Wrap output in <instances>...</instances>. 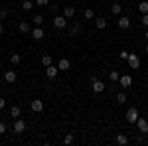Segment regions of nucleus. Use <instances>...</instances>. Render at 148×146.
Wrapping results in <instances>:
<instances>
[{"label": "nucleus", "mask_w": 148, "mask_h": 146, "mask_svg": "<svg viewBox=\"0 0 148 146\" xmlns=\"http://www.w3.org/2000/svg\"><path fill=\"white\" fill-rule=\"evenodd\" d=\"M138 121V109L136 107H130L128 111H126V123L128 124H136Z\"/></svg>", "instance_id": "1"}, {"label": "nucleus", "mask_w": 148, "mask_h": 146, "mask_svg": "<svg viewBox=\"0 0 148 146\" xmlns=\"http://www.w3.org/2000/svg\"><path fill=\"white\" fill-rule=\"evenodd\" d=\"M126 61H128V65H130V69H138V67H140V57H138L136 53H128V57H126Z\"/></svg>", "instance_id": "2"}, {"label": "nucleus", "mask_w": 148, "mask_h": 146, "mask_svg": "<svg viewBox=\"0 0 148 146\" xmlns=\"http://www.w3.org/2000/svg\"><path fill=\"white\" fill-rule=\"evenodd\" d=\"M53 26H56L57 30H65L67 28V18L65 16H56L53 18Z\"/></svg>", "instance_id": "3"}, {"label": "nucleus", "mask_w": 148, "mask_h": 146, "mask_svg": "<svg viewBox=\"0 0 148 146\" xmlns=\"http://www.w3.org/2000/svg\"><path fill=\"white\" fill-rule=\"evenodd\" d=\"M136 126H138V130H140L142 134H148V121L144 119V117H138Z\"/></svg>", "instance_id": "4"}, {"label": "nucleus", "mask_w": 148, "mask_h": 146, "mask_svg": "<svg viewBox=\"0 0 148 146\" xmlns=\"http://www.w3.org/2000/svg\"><path fill=\"white\" fill-rule=\"evenodd\" d=\"M57 73H59V67H57V65H53V63L46 67V75H47V79H56V77H57Z\"/></svg>", "instance_id": "5"}, {"label": "nucleus", "mask_w": 148, "mask_h": 146, "mask_svg": "<svg viewBox=\"0 0 148 146\" xmlns=\"http://www.w3.org/2000/svg\"><path fill=\"white\" fill-rule=\"evenodd\" d=\"M116 26H119L121 30H128V28H130V18H128V16H121V18L116 20Z\"/></svg>", "instance_id": "6"}, {"label": "nucleus", "mask_w": 148, "mask_h": 146, "mask_svg": "<svg viewBox=\"0 0 148 146\" xmlns=\"http://www.w3.org/2000/svg\"><path fill=\"white\" fill-rule=\"evenodd\" d=\"M24 130H26V123H24L22 119H16V123H14V132H16V134H22Z\"/></svg>", "instance_id": "7"}, {"label": "nucleus", "mask_w": 148, "mask_h": 146, "mask_svg": "<svg viewBox=\"0 0 148 146\" xmlns=\"http://www.w3.org/2000/svg\"><path fill=\"white\" fill-rule=\"evenodd\" d=\"M119 83H121V87L128 89V87H132V77H130V75H121Z\"/></svg>", "instance_id": "8"}, {"label": "nucleus", "mask_w": 148, "mask_h": 146, "mask_svg": "<svg viewBox=\"0 0 148 146\" xmlns=\"http://www.w3.org/2000/svg\"><path fill=\"white\" fill-rule=\"evenodd\" d=\"M30 109H32L34 112H42L44 111V103L40 101V99H34V101L30 103Z\"/></svg>", "instance_id": "9"}, {"label": "nucleus", "mask_w": 148, "mask_h": 146, "mask_svg": "<svg viewBox=\"0 0 148 146\" xmlns=\"http://www.w3.org/2000/svg\"><path fill=\"white\" fill-rule=\"evenodd\" d=\"M30 34H32V38H34V40H38V42H40V40L46 36V34H44V30H42L40 26H36V28L32 30V32H30Z\"/></svg>", "instance_id": "10"}, {"label": "nucleus", "mask_w": 148, "mask_h": 146, "mask_svg": "<svg viewBox=\"0 0 148 146\" xmlns=\"http://www.w3.org/2000/svg\"><path fill=\"white\" fill-rule=\"evenodd\" d=\"M4 81H6V83H14V81H16V71L8 69V71L4 73Z\"/></svg>", "instance_id": "11"}, {"label": "nucleus", "mask_w": 148, "mask_h": 146, "mask_svg": "<svg viewBox=\"0 0 148 146\" xmlns=\"http://www.w3.org/2000/svg\"><path fill=\"white\" fill-rule=\"evenodd\" d=\"M57 67H59V71H69V59L61 57V59H59V63H57Z\"/></svg>", "instance_id": "12"}, {"label": "nucleus", "mask_w": 148, "mask_h": 146, "mask_svg": "<svg viewBox=\"0 0 148 146\" xmlns=\"http://www.w3.org/2000/svg\"><path fill=\"white\" fill-rule=\"evenodd\" d=\"M63 16H65L67 20H71V18L75 16V8H73V6H65V8H63Z\"/></svg>", "instance_id": "13"}, {"label": "nucleus", "mask_w": 148, "mask_h": 146, "mask_svg": "<svg viewBox=\"0 0 148 146\" xmlns=\"http://www.w3.org/2000/svg\"><path fill=\"white\" fill-rule=\"evenodd\" d=\"M95 28H97V30H105V28H107V20H105L103 16H99V18L95 20Z\"/></svg>", "instance_id": "14"}, {"label": "nucleus", "mask_w": 148, "mask_h": 146, "mask_svg": "<svg viewBox=\"0 0 148 146\" xmlns=\"http://www.w3.org/2000/svg\"><path fill=\"white\" fill-rule=\"evenodd\" d=\"M91 85H93V91H95V93H103V91H105V83L99 81V79H97L95 83H91Z\"/></svg>", "instance_id": "15"}, {"label": "nucleus", "mask_w": 148, "mask_h": 146, "mask_svg": "<svg viewBox=\"0 0 148 146\" xmlns=\"http://www.w3.org/2000/svg\"><path fill=\"white\" fill-rule=\"evenodd\" d=\"M79 34H81V26H79V24L71 26V30H69V38H77Z\"/></svg>", "instance_id": "16"}, {"label": "nucleus", "mask_w": 148, "mask_h": 146, "mask_svg": "<svg viewBox=\"0 0 148 146\" xmlns=\"http://www.w3.org/2000/svg\"><path fill=\"white\" fill-rule=\"evenodd\" d=\"M18 30H20L22 34H30V32H32V28H30V24H28V22H20V24H18Z\"/></svg>", "instance_id": "17"}, {"label": "nucleus", "mask_w": 148, "mask_h": 146, "mask_svg": "<svg viewBox=\"0 0 148 146\" xmlns=\"http://www.w3.org/2000/svg\"><path fill=\"white\" fill-rule=\"evenodd\" d=\"M114 142H116L119 146H126V144H128V138H126L125 134H116V138H114Z\"/></svg>", "instance_id": "18"}, {"label": "nucleus", "mask_w": 148, "mask_h": 146, "mask_svg": "<svg viewBox=\"0 0 148 146\" xmlns=\"http://www.w3.org/2000/svg\"><path fill=\"white\" fill-rule=\"evenodd\" d=\"M10 117H14V119H20V117H22V109L14 105V107L10 109Z\"/></svg>", "instance_id": "19"}, {"label": "nucleus", "mask_w": 148, "mask_h": 146, "mask_svg": "<svg viewBox=\"0 0 148 146\" xmlns=\"http://www.w3.org/2000/svg\"><path fill=\"white\" fill-rule=\"evenodd\" d=\"M111 12H113L114 16H121V12H123V6H121L119 2H114L113 6H111Z\"/></svg>", "instance_id": "20"}, {"label": "nucleus", "mask_w": 148, "mask_h": 146, "mask_svg": "<svg viewBox=\"0 0 148 146\" xmlns=\"http://www.w3.org/2000/svg\"><path fill=\"white\" fill-rule=\"evenodd\" d=\"M138 10H140V14H148V0H142L138 4Z\"/></svg>", "instance_id": "21"}, {"label": "nucleus", "mask_w": 148, "mask_h": 146, "mask_svg": "<svg viewBox=\"0 0 148 146\" xmlns=\"http://www.w3.org/2000/svg\"><path fill=\"white\" fill-rule=\"evenodd\" d=\"M109 79H111V83H119L121 73H119V71H111V73H109Z\"/></svg>", "instance_id": "22"}, {"label": "nucleus", "mask_w": 148, "mask_h": 146, "mask_svg": "<svg viewBox=\"0 0 148 146\" xmlns=\"http://www.w3.org/2000/svg\"><path fill=\"white\" fill-rule=\"evenodd\" d=\"M32 8H34V2H32V0H24V2H22V10L30 12Z\"/></svg>", "instance_id": "23"}, {"label": "nucleus", "mask_w": 148, "mask_h": 146, "mask_svg": "<svg viewBox=\"0 0 148 146\" xmlns=\"http://www.w3.org/2000/svg\"><path fill=\"white\" fill-rule=\"evenodd\" d=\"M10 61H12V65H18V63L22 61V57H20V53H12V56H10Z\"/></svg>", "instance_id": "24"}, {"label": "nucleus", "mask_w": 148, "mask_h": 146, "mask_svg": "<svg viewBox=\"0 0 148 146\" xmlns=\"http://www.w3.org/2000/svg\"><path fill=\"white\" fill-rule=\"evenodd\" d=\"M32 22H34L36 26H42V24H44V16H42V14H36L34 18H32Z\"/></svg>", "instance_id": "25"}, {"label": "nucleus", "mask_w": 148, "mask_h": 146, "mask_svg": "<svg viewBox=\"0 0 148 146\" xmlns=\"http://www.w3.org/2000/svg\"><path fill=\"white\" fill-rule=\"evenodd\" d=\"M83 16H85V20H93V18H95V12H93L91 8H87V10L83 12Z\"/></svg>", "instance_id": "26"}, {"label": "nucleus", "mask_w": 148, "mask_h": 146, "mask_svg": "<svg viewBox=\"0 0 148 146\" xmlns=\"http://www.w3.org/2000/svg\"><path fill=\"white\" fill-rule=\"evenodd\" d=\"M116 103H119V105H125L126 103V95L125 93H116Z\"/></svg>", "instance_id": "27"}, {"label": "nucleus", "mask_w": 148, "mask_h": 146, "mask_svg": "<svg viewBox=\"0 0 148 146\" xmlns=\"http://www.w3.org/2000/svg\"><path fill=\"white\" fill-rule=\"evenodd\" d=\"M42 63H44V67L51 65V56H44V57H42Z\"/></svg>", "instance_id": "28"}, {"label": "nucleus", "mask_w": 148, "mask_h": 146, "mask_svg": "<svg viewBox=\"0 0 148 146\" xmlns=\"http://www.w3.org/2000/svg\"><path fill=\"white\" fill-rule=\"evenodd\" d=\"M73 140H75V138H73V134H71V132H69V134H65V138H63V142H65V144H73Z\"/></svg>", "instance_id": "29"}, {"label": "nucleus", "mask_w": 148, "mask_h": 146, "mask_svg": "<svg viewBox=\"0 0 148 146\" xmlns=\"http://www.w3.org/2000/svg\"><path fill=\"white\" fill-rule=\"evenodd\" d=\"M6 16H8V10L6 8H0V20H4Z\"/></svg>", "instance_id": "30"}, {"label": "nucleus", "mask_w": 148, "mask_h": 146, "mask_svg": "<svg viewBox=\"0 0 148 146\" xmlns=\"http://www.w3.org/2000/svg\"><path fill=\"white\" fill-rule=\"evenodd\" d=\"M142 26L148 28V14H142Z\"/></svg>", "instance_id": "31"}, {"label": "nucleus", "mask_w": 148, "mask_h": 146, "mask_svg": "<svg viewBox=\"0 0 148 146\" xmlns=\"http://www.w3.org/2000/svg\"><path fill=\"white\" fill-rule=\"evenodd\" d=\"M47 2H49V0H36L38 6H47Z\"/></svg>", "instance_id": "32"}, {"label": "nucleus", "mask_w": 148, "mask_h": 146, "mask_svg": "<svg viewBox=\"0 0 148 146\" xmlns=\"http://www.w3.org/2000/svg\"><path fill=\"white\" fill-rule=\"evenodd\" d=\"M4 132H6V123L0 121V134H4Z\"/></svg>", "instance_id": "33"}, {"label": "nucleus", "mask_w": 148, "mask_h": 146, "mask_svg": "<svg viewBox=\"0 0 148 146\" xmlns=\"http://www.w3.org/2000/svg\"><path fill=\"white\" fill-rule=\"evenodd\" d=\"M119 57H121V59H126V57H128V51H121Z\"/></svg>", "instance_id": "34"}, {"label": "nucleus", "mask_w": 148, "mask_h": 146, "mask_svg": "<svg viewBox=\"0 0 148 146\" xmlns=\"http://www.w3.org/2000/svg\"><path fill=\"white\" fill-rule=\"evenodd\" d=\"M4 107H6V101H4V99L0 97V109H4Z\"/></svg>", "instance_id": "35"}, {"label": "nucleus", "mask_w": 148, "mask_h": 146, "mask_svg": "<svg viewBox=\"0 0 148 146\" xmlns=\"http://www.w3.org/2000/svg\"><path fill=\"white\" fill-rule=\"evenodd\" d=\"M2 34H4V24L0 22V36H2Z\"/></svg>", "instance_id": "36"}, {"label": "nucleus", "mask_w": 148, "mask_h": 146, "mask_svg": "<svg viewBox=\"0 0 148 146\" xmlns=\"http://www.w3.org/2000/svg\"><path fill=\"white\" fill-rule=\"evenodd\" d=\"M144 38H146V40H148V30H146V36H144Z\"/></svg>", "instance_id": "37"}, {"label": "nucleus", "mask_w": 148, "mask_h": 146, "mask_svg": "<svg viewBox=\"0 0 148 146\" xmlns=\"http://www.w3.org/2000/svg\"><path fill=\"white\" fill-rule=\"evenodd\" d=\"M146 53H148V44H146Z\"/></svg>", "instance_id": "38"}]
</instances>
